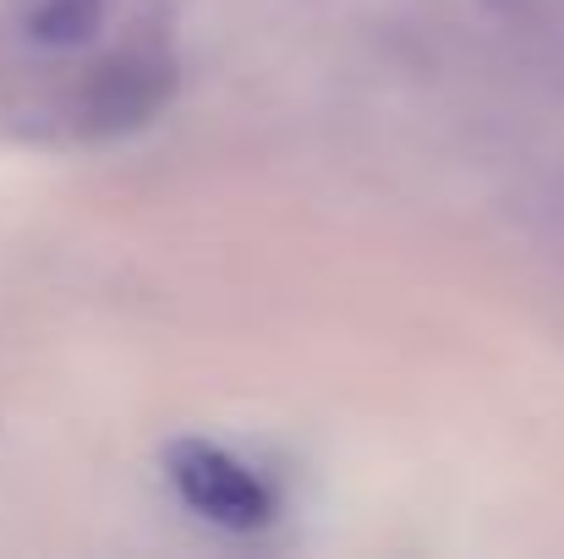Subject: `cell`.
<instances>
[{
    "instance_id": "1",
    "label": "cell",
    "mask_w": 564,
    "mask_h": 559,
    "mask_svg": "<svg viewBox=\"0 0 564 559\" xmlns=\"http://www.w3.org/2000/svg\"><path fill=\"white\" fill-rule=\"evenodd\" d=\"M165 477L192 516H203L225 533H258L280 510L274 488L241 455H230L225 444H208V439H176L165 450Z\"/></svg>"
},
{
    "instance_id": "2",
    "label": "cell",
    "mask_w": 564,
    "mask_h": 559,
    "mask_svg": "<svg viewBox=\"0 0 564 559\" xmlns=\"http://www.w3.org/2000/svg\"><path fill=\"white\" fill-rule=\"evenodd\" d=\"M94 22H99V0H50V6L33 17V33L50 39V44H72V39H83Z\"/></svg>"
}]
</instances>
